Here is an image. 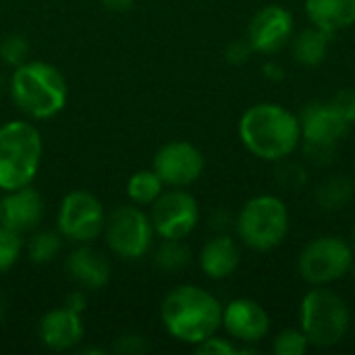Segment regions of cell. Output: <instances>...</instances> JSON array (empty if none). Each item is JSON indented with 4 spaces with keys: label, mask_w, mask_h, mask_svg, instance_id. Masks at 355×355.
Here are the masks:
<instances>
[{
    "label": "cell",
    "mask_w": 355,
    "mask_h": 355,
    "mask_svg": "<svg viewBox=\"0 0 355 355\" xmlns=\"http://www.w3.org/2000/svg\"><path fill=\"white\" fill-rule=\"evenodd\" d=\"M160 320L171 337L198 345L223 327V306L198 285H179L166 293L160 306Z\"/></svg>",
    "instance_id": "6da1fadb"
},
{
    "label": "cell",
    "mask_w": 355,
    "mask_h": 355,
    "mask_svg": "<svg viewBox=\"0 0 355 355\" xmlns=\"http://www.w3.org/2000/svg\"><path fill=\"white\" fill-rule=\"evenodd\" d=\"M243 146L258 158L279 162L293 154L302 139L297 114L281 104L262 102L248 108L239 121Z\"/></svg>",
    "instance_id": "7a4b0ae2"
},
{
    "label": "cell",
    "mask_w": 355,
    "mask_h": 355,
    "mask_svg": "<svg viewBox=\"0 0 355 355\" xmlns=\"http://www.w3.org/2000/svg\"><path fill=\"white\" fill-rule=\"evenodd\" d=\"M8 92L15 106L35 121L56 116L67 106L69 98L64 75L44 60H27L15 67Z\"/></svg>",
    "instance_id": "3957f363"
},
{
    "label": "cell",
    "mask_w": 355,
    "mask_h": 355,
    "mask_svg": "<svg viewBox=\"0 0 355 355\" xmlns=\"http://www.w3.org/2000/svg\"><path fill=\"white\" fill-rule=\"evenodd\" d=\"M42 135L33 123L6 121L0 125V189L31 185L42 162Z\"/></svg>",
    "instance_id": "277c9868"
},
{
    "label": "cell",
    "mask_w": 355,
    "mask_h": 355,
    "mask_svg": "<svg viewBox=\"0 0 355 355\" xmlns=\"http://www.w3.org/2000/svg\"><path fill=\"white\" fill-rule=\"evenodd\" d=\"M239 239L256 250L268 252L283 243L289 233V210L277 196H256L241 208L237 220Z\"/></svg>",
    "instance_id": "5b68a950"
},
{
    "label": "cell",
    "mask_w": 355,
    "mask_h": 355,
    "mask_svg": "<svg viewBox=\"0 0 355 355\" xmlns=\"http://www.w3.org/2000/svg\"><path fill=\"white\" fill-rule=\"evenodd\" d=\"M349 320L352 316L347 304L331 289H312L302 300V331L314 347L337 345L347 335Z\"/></svg>",
    "instance_id": "8992f818"
},
{
    "label": "cell",
    "mask_w": 355,
    "mask_h": 355,
    "mask_svg": "<svg viewBox=\"0 0 355 355\" xmlns=\"http://www.w3.org/2000/svg\"><path fill=\"white\" fill-rule=\"evenodd\" d=\"M104 237L114 256L121 260H141L154 239V227L150 216L135 204L114 208L104 223Z\"/></svg>",
    "instance_id": "52a82bcc"
},
{
    "label": "cell",
    "mask_w": 355,
    "mask_h": 355,
    "mask_svg": "<svg viewBox=\"0 0 355 355\" xmlns=\"http://www.w3.org/2000/svg\"><path fill=\"white\" fill-rule=\"evenodd\" d=\"M354 258V248L347 241L335 235H324L304 248L297 260V270L306 283L322 287L349 275Z\"/></svg>",
    "instance_id": "ba28073f"
},
{
    "label": "cell",
    "mask_w": 355,
    "mask_h": 355,
    "mask_svg": "<svg viewBox=\"0 0 355 355\" xmlns=\"http://www.w3.org/2000/svg\"><path fill=\"white\" fill-rule=\"evenodd\" d=\"M104 223L106 214L102 202L85 189L67 193L58 206V233L73 243H92L98 239L104 231Z\"/></svg>",
    "instance_id": "9c48e42d"
},
{
    "label": "cell",
    "mask_w": 355,
    "mask_h": 355,
    "mask_svg": "<svg viewBox=\"0 0 355 355\" xmlns=\"http://www.w3.org/2000/svg\"><path fill=\"white\" fill-rule=\"evenodd\" d=\"M154 233L162 239H185L200 220V206L196 198L183 187H173L162 191V196L152 204L150 214Z\"/></svg>",
    "instance_id": "30bf717a"
},
{
    "label": "cell",
    "mask_w": 355,
    "mask_h": 355,
    "mask_svg": "<svg viewBox=\"0 0 355 355\" xmlns=\"http://www.w3.org/2000/svg\"><path fill=\"white\" fill-rule=\"evenodd\" d=\"M204 154L189 141L164 144L154 156V171L168 187H187L204 173Z\"/></svg>",
    "instance_id": "8fae6325"
},
{
    "label": "cell",
    "mask_w": 355,
    "mask_h": 355,
    "mask_svg": "<svg viewBox=\"0 0 355 355\" xmlns=\"http://www.w3.org/2000/svg\"><path fill=\"white\" fill-rule=\"evenodd\" d=\"M293 35V17L281 4H268L260 8L248 25V42L254 52L277 54Z\"/></svg>",
    "instance_id": "7c38bea8"
},
{
    "label": "cell",
    "mask_w": 355,
    "mask_h": 355,
    "mask_svg": "<svg viewBox=\"0 0 355 355\" xmlns=\"http://www.w3.org/2000/svg\"><path fill=\"white\" fill-rule=\"evenodd\" d=\"M223 327L241 343H258L268 335L270 318L258 302L239 297L223 308Z\"/></svg>",
    "instance_id": "4fadbf2b"
},
{
    "label": "cell",
    "mask_w": 355,
    "mask_h": 355,
    "mask_svg": "<svg viewBox=\"0 0 355 355\" xmlns=\"http://www.w3.org/2000/svg\"><path fill=\"white\" fill-rule=\"evenodd\" d=\"M42 218L44 200L31 185L4 191V196L0 198V227H6L21 235L35 229Z\"/></svg>",
    "instance_id": "5bb4252c"
},
{
    "label": "cell",
    "mask_w": 355,
    "mask_h": 355,
    "mask_svg": "<svg viewBox=\"0 0 355 355\" xmlns=\"http://www.w3.org/2000/svg\"><path fill=\"white\" fill-rule=\"evenodd\" d=\"M297 119L302 127V139L312 144L337 146V141L343 139L352 129V123H347L335 108H331L329 102L306 104Z\"/></svg>",
    "instance_id": "9a60e30c"
},
{
    "label": "cell",
    "mask_w": 355,
    "mask_h": 355,
    "mask_svg": "<svg viewBox=\"0 0 355 355\" xmlns=\"http://www.w3.org/2000/svg\"><path fill=\"white\" fill-rule=\"evenodd\" d=\"M37 333H40V341L44 343V347L52 352H67L81 343L85 329L81 322V314L62 306L42 316Z\"/></svg>",
    "instance_id": "2e32d148"
},
{
    "label": "cell",
    "mask_w": 355,
    "mask_h": 355,
    "mask_svg": "<svg viewBox=\"0 0 355 355\" xmlns=\"http://www.w3.org/2000/svg\"><path fill=\"white\" fill-rule=\"evenodd\" d=\"M67 272L81 289H102L110 281L108 258L87 243H79L67 258Z\"/></svg>",
    "instance_id": "e0dca14e"
},
{
    "label": "cell",
    "mask_w": 355,
    "mask_h": 355,
    "mask_svg": "<svg viewBox=\"0 0 355 355\" xmlns=\"http://www.w3.org/2000/svg\"><path fill=\"white\" fill-rule=\"evenodd\" d=\"M241 262V252L235 239L220 233L208 239L200 252V268L208 279L223 281L229 279Z\"/></svg>",
    "instance_id": "ac0fdd59"
},
{
    "label": "cell",
    "mask_w": 355,
    "mask_h": 355,
    "mask_svg": "<svg viewBox=\"0 0 355 355\" xmlns=\"http://www.w3.org/2000/svg\"><path fill=\"white\" fill-rule=\"evenodd\" d=\"M306 15L312 25L335 35L355 23V0H306Z\"/></svg>",
    "instance_id": "d6986e66"
},
{
    "label": "cell",
    "mask_w": 355,
    "mask_h": 355,
    "mask_svg": "<svg viewBox=\"0 0 355 355\" xmlns=\"http://www.w3.org/2000/svg\"><path fill=\"white\" fill-rule=\"evenodd\" d=\"M333 35L327 33L324 29L312 25L304 29L295 40H293V56L302 67H318L324 62L329 54Z\"/></svg>",
    "instance_id": "ffe728a7"
},
{
    "label": "cell",
    "mask_w": 355,
    "mask_h": 355,
    "mask_svg": "<svg viewBox=\"0 0 355 355\" xmlns=\"http://www.w3.org/2000/svg\"><path fill=\"white\" fill-rule=\"evenodd\" d=\"M164 191V183L158 173L152 171H137L127 181V196L137 206H152Z\"/></svg>",
    "instance_id": "44dd1931"
},
{
    "label": "cell",
    "mask_w": 355,
    "mask_h": 355,
    "mask_svg": "<svg viewBox=\"0 0 355 355\" xmlns=\"http://www.w3.org/2000/svg\"><path fill=\"white\" fill-rule=\"evenodd\" d=\"M354 196V185L345 177H333L324 181L318 191H316V202L322 210L327 212H337L343 210Z\"/></svg>",
    "instance_id": "7402d4cb"
},
{
    "label": "cell",
    "mask_w": 355,
    "mask_h": 355,
    "mask_svg": "<svg viewBox=\"0 0 355 355\" xmlns=\"http://www.w3.org/2000/svg\"><path fill=\"white\" fill-rule=\"evenodd\" d=\"M62 248V235L56 231H40L27 243V256L35 264L52 262Z\"/></svg>",
    "instance_id": "603a6c76"
},
{
    "label": "cell",
    "mask_w": 355,
    "mask_h": 355,
    "mask_svg": "<svg viewBox=\"0 0 355 355\" xmlns=\"http://www.w3.org/2000/svg\"><path fill=\"white\" fill-rule=\"evenodd\" d=\"M154 260L158 268H162L164 272H177L189 264L191 252L187 250V245L181 243V239H164L156 250Z\"/></svg>",
    "instance_id": "cb8c5ba5"
},
{
    "label": "cell",
    "mask_w": 355,
    "mask_h": 355,
    "mask_svg": "<svg viewBox=\"0 0 355 355\" xmlns=\"http://www.w3.org/2000/svg\"><path fill=\"white\" fill-rule=\"evenodd\" d=\"M308 347L310 341L302 329H285L272 343V352L277 355H302L308 352Z\"/></svg>",
    "instance_id": "d4e9b609"
},
{
    "label": "cell",
    "mask_w": 355,
    "mask_h": 355,
    "mask_svg": "<svg viewBox=\"0 0 355 355\" xmlns=\"http://www.w3.org/2000/svg\"><path fill=\"white\" fill-rule=\"evenodd\" d=\"M285 160H279L281 166L275 173V181L285 191H300L308 183V171L297 162H285Z\"/></svg>",
    "instance_id": "484cf974"
},
{
    "label": "cell",
    "mask_w": 355,
    "mask_h": 355,
    "mask_svg": "<svg viewBox=\"0 0 355 355\" xmlns=\"http://www.w3.org/2000/svg\"><path fill=\"white\" fill-rule=\"evenodd\" d=\"M21 250H23V241L19 233L6 227H0V275L8 272L17 264Z\"/></svg>",
    "instance_id": "4316f807"
},
{
    "label": "cell",
    "mask_w": 355,
    "mask_h": 355,
    "mask_svg": "<svg viewBox=\"0 0 355 355\" xmlns=\"http://www.w3.org/2000/svg\"><path fill=\"white\" fill-rule=\"evenodd\" d=\"M27 54H29V42L21 33H10L0 42V56L10 67H19L27 62Z\"/></svg>",
    "instance_id": "83f0119b"
},
{
    "label": "cell",
    "mask_w": 355,
    "mask_h": 355,
    "mask_svg": "<svg viewBox=\"0 0 355 355\" xmlns=\"http://www.w3.org/2000/svg\"><path fill=\"white\" fill-rule=\"evenodd\" d=\"M331 108H335L347 123H355V89H339L331 100Z\"/></svg>",
    "instance_id": "f1b7e54d"
},
{
    "label": "cell",
    "mask_w": 355,
    "mask_h": 355,
    "mask_svg": "<svg viewBox=\"0 0 355 355\" xmlns=\"http://www.w3.org/2000/svg\"><path fill=\"white\" fill-rule=\"evenodd\" d=\"M196 352L200 355H235L241 354L239 347H235L229 339H223V337H208L206 341L198 343L196 345Z\"/></svg>",
    "instance_id": "f546056e"
},
{
    "label": "cell",
    "mask_w": 355,
    "mask_h": 355,
    "mask_svg": "<svg viewBox=\"0 0 355 355\" xmlns=\"http://www.w3.org/2000/svg\"><path fill=\"white\" fill-rule=\"evenodd\" d=\"M335 148L337 146H331V144H312V141H304V154L306 158L316 164V166H322V164H331L333 158H335Z\"/></svg>",
    "instance_id": "4dcf8cb0"
},
{
    "label": "cell",
    "mask_w": 355,
    "mask_h": 355,
    "mask_svg": "<svg viewBox=\"0 0 355 355\" xmlns=\"http://www.w3.org/2000/svg\"><path fill=\"white\" fill-rule=\"evenodd\" d=\"M148 341L146 337L137 335V333H127V335H121L116 341H114V352L119 354H144L148 349Z\"/></svg>",
    "instance_id": "1f68e13d"
},
{
    "label": "cell",
    "mask_w": 355,
    "mask_h": 355,
    "mask_svg": "<svg viewBox=\"0 0 355 355\" xmlns=\"http://www.w3.org/2000/svg\"><path fill=\"white\" fill-rule=\"evenodd\" d=\"M252 52H254V50H252V46H250L248 40H245V42H233V44L227 46L225 58H227L231 64H243V62L250 60Z\"/></svg>",
    "instance_id": "d6a6232c"
},
{
    "label": "cell",
    "mask_w": 355,
    "mask_h": 355,
    "mask_svg": "<svg viewBox=\"0 0 355 355\" xmlns=\"http://www.w3.org/2000/svg\"><path fill=\"white\" fill-rule=\"evenodd\" d=\"M64 306H67L69 310H73V312L81 314V312L87 308V297H85V293H83V291H73V293H69V295H67Z\"/></svg>",
    "instance_id": "836d02e7"
},
{
    "label": "cell",
    "mask_w": 355,
    "mask_h": 355,
    "mask_svg": "<svg viewBox=\"0 0 355 355\" xmlns=\"http://www.w3.org/2000/svg\"><path fill=\"white\" fill-rule=\"evenodd\" d=\"M264 75H266V79H270V81H283V77H285V69H283L279 62L268 60V62L264 64Z\"/></svg>",
    "instance_id": "e575fe53"
},
{
    "label": "cell",
    "mask_w": 355,
    "mask_h": 355,
    "mask_svg": "<svg viewBox=\"0 0 355 355\" xmlns=\"http://www.w3.org/2000/svg\"><path fill=\"white\" fill-rule=\"evenodd\" d=\"M108 10H116V12H121V10H127L131 4H133V0H100Z\"/></svg>",
    "instance_id": "d590c367"
},
{
    "label": "cell",
    "mask_w": 355,
    "mask_h": 355,
    "mask_svg": "<svg viewBox=\"0 0 355 355\" xmlns=\"http://www.w3.org/2000/svg\"><path fill=\"white\" fill-rule=\"evenodd\" d=\"M4 314H6V300H4V295L0 293V322L4 320Z\"/></svg>",
    "instance_id": "8d00e7d4"
},
{
    "label": "cell",
    "mask_w": 355,
    "mask_h": 355,
    "mask_svg": "<svg viewBox=\"0 0 355 355\" xmlns=\"http://www.w3.org/2000/svg\"><path fill=\"white\" fill-rule=\"evenodd\" d=\"M352 248H354V252H355V227H354V233H352Z\"/></svg>",
    "instance_id": "74e56055"
},
{
    "label": "cell",
    "mask_w": 355,
    "mask_h": 355,
    "mask_svg": "<svg viewBox=\"0 0 355 355\" xmlns=\"http://www.w3.org/2000/svg\"><path fill=\"white\" fill-rule=\"evenodd\" d=\"M352 270H354V268H352ZM354 283H355V270H354Z\"/></svg>",
    "instance_id": "f35d334b"
},
{
    "label": "cell",
    "mask_w": 355,
    "mask_h": 355,
    "mask_svg": "<svg viewBox=\"0 0 355 355\" xmlns=\"http://www.w3.org/2000/svg\"><path fill=\"white\" fill-rule=\"evenodd\" d=\"M0 85H2V77H0Z\"/></svg>",
    "instance_id": "ab89813d"
}]
</instances>
